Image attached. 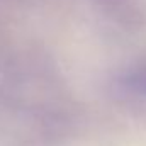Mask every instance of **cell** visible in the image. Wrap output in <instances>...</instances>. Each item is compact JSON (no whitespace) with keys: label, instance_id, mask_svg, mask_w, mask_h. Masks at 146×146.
Segmentation results:
<instances>
[{"label":"cell","instance_id":"1","mask_svg":"<svg viewBox=\"0 0 146 146\" xmlns=\"http://www.w3.org/2000/svg\"><path fill=\"white\" fill-rule=\"evenodd\" d=\"M131 87L146 94V72H141V73H136L133 78H131Z\"/></svg>","mask_w":146,"mask_h":146}]
</instances>
